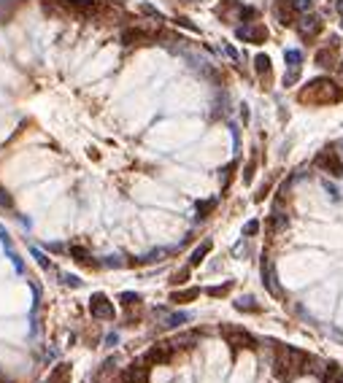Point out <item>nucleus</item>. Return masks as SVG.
<instances>
[{
	"label": "nucleus",
	"mask_w": 343,
	"mask_h": 383,
	"mask_svg": "<svg viewBox=\"0 0 343 383\" xmlns=\"http://www.w3.org/2000/svg\"><path fill=\"white\" fill-rule=\"evenodd\" d=\"M308 353H303L300 348L292 346H276V359H273V372L279 380H292L298 372H303L306 367Z\"/></svg>",
	"instance_id": "f257e3e1"
},
{
	"label": "nucleus",
	"mask_w": 343,
	"mask_h": 383,
	"mask_svg": "<svg viewBox=\"0 0 343 383\" xmlns=\"http://www.w3.org/2000/svg\"><path fill=\"white\" fill-rule=\"evenodd\" d=\"M176 25H181V27H187V30H192V33L197 30V27H195L192 22H189V19H187V16H176Z\"/></svg>",
	"instance_id": "72a5a7b5"
},
{
	"label": "nucleus",
	"mask_w": 343,
	"mask_h": 383,
	"mask_svg": "<svg viewBox=\"0 0 343 383\" xmlns=\"http://www.w3.org/2000/svg\"><path fill=\"white\" fill-rule=\"evenodd\" d=\"M322 16H316V14H303L300 19H298V33L303 35V38H313V35H319V30H322Z\"/></svg>",
	"instance_id": "6e6552de"
},
{
	"label": "nucleus",
	"mask_w": 343,
	"mask_h": 383,
	"mask_svg": "<svg viewBox=\"0 0 343 383\" xmlns=\"http://www.w3.org/2000/svg\"><path fill=\"white\" fill-rule=\"evenodd\" d=\"M254 68H257L260 76H268L270 73V57L268 54H257L254 57Z\"/></svg>",
	"instance_id": "4be33fe9"
},
{
	"label": "nucleus",
	"mask_w": 343,
	"mask_h": 383,
	"mask_svg": "<svg viewBox=\"0 0 343 383\" xmlns=\"http://www.w3.org/2000/svg\"><path fill=\"white\" fill-rule=\"evenodd\" d=\"M338 70H340V73H343V60H340V65H338Z\"/></svg>",
	"instance_id": "58836bf2"
},
{
	"label": "nucleus",
	"mask_w": 343,
	"mask_h": 383,
	"mask_svg": "<svg viewBox=\"0 0 343 383\" xmlns=\"http://www.w3.org/2000/svg\"><path fill=\"white\" fill-rule=\"evenodd\" d=\"M214 208H216V200H214V197H211V200H203V203H197V219H205Z\"/></svg>",
	"instance_id": "b1692460"
},
{
	"label": "nucleus",
	"mask_w": 343,
	"mask_h": 383,
	"mask_svg": "<svg viewBox=\"0 0 343 383\" xmlns=\"http://www.w3.org/2000/svg\"><path fill=\"white\" fill-rule=\"evenodd\" d=\"M184 321H189V316H187V313H173V316H168L165 327H168V329H173V327H181Z\"/></svg>",
	"instance_id": "a878e982"
},
{
	"label": "nucleus",
	"mask_w": 343,
	"mask_h": 383,
	"mask_svg": "<svg viewBox=\"0 0 343 383\" xmlns=\"http://www.w3.org/2000/svg\"><path fill=\"white\" fill-rule=\"evenodd\" d=\"M68 254L73 256V262H79L84 267H100L98 262L92 259V254L87 251V248H81V246H68Z\"/></svg>",
	"instance_id": "4468645a"
},
{
	"label": "nucleus",
	"mask_w": 343,
	"mask_h": 383,
	"mask_svg": "<svg viewBox=\"0 0 343 383\" xmlns=\"http://www.w3.org/2000/svg\"><path fill=\"white\" fill-rule=\"evenodd\" d=\"M316 65H322V68H335V54H332V49L316 52Z\"/></svg>",
	"instance_id": "412c9836"
},
{
	"label": "nucleus",
	"mask_w": 343,
	"mask_h": 383,
	"mask_svg": "<svg viewBox=\"0 0 343 383\" xmlns=\"http://www.w3.org/2000/svg\"><path fill=\"white\" fill-rule=\"evenodd\" d=\"M62 283H65V286H73V289H79V286H81V281L73 278V275H62Z\"/></svg>",
	"instance_id": "f704fd0d"
},
{
	"label": "nucleus",
	"mask_w": 343,
	"mask_h": 383,
	"mask_svg": "<svg viewBox=\"0 0 343 383\" xmlns=\"http://www.w3.org/2000/svg\"><path fill=\"white\" fill-rule=\"evenodd\" d=\"M149 365H146V362L144 359H141V362H132V365L125 370V372H122V375H125L130 383H149Z\"/></svg>",
	"instance_id": "9d476101"
},
{
	"label": "nucleus",
	"mask_w": 343,
	"mask_h": 383,
	"mask_svg": "<svg viewBox=\"0 0 343 383\" xmlns=\"http://www.w3.org/2000/svg\"><path fill=\"white\" fill-rule=\"evenodd\" d=\"M141 14H146V16H151V19H157V22L163 19V14H159L154 6H149V3H141Z\"/></svg>",
	"instance_id": "c85d7f7f"
},
{
	"label": "nucleus",
	"mask_w": 343,
	"mask_h": 383,
	"mask_svg": "<svg viewBox=\"0 0 343 383\" xmlns=\"http://www.w3.org/2000/svg\"><path fill=\"white\" fill-rule=\"evenodd\" d=\"M313 165H316L319 170H325V173H330V176H335V178L343 176V162H340V154H338L335 149L319 151L316 159H313Z\"/></svg>",
	"instance_id": "39448f33"
},
{
	"label": "nucleus",
	"mask_w": 343,
	"mask_h": 383,
	"mask_svg": "<svg viewBox=\"0 0 343 383\" xmlns=\"http://www.w3.org/2000/svg\"><path fill=\"white\" fill-rule=\"evenodd\" d=\"M0 383H11V380H8L6 375H0Z\"/></svg>",
	"instance_id": "4c0bfd02"
},
{
	"label": "nucleus",
	"mask_w": 343,
	"mask_h": 383,
	"mask_svg": "<svg viewBox=\"0 0 343 383\" xmlns=\"http://www.w3.org/2000/svg\"><path fill=\"white\" fill-rule=\"evenodd\" d=\"M340 98V89L330 79H313L306 89L300 92V100L306 103H335Z\"/></svg>",
	"instance_id": "f03ea898"
},
{
	"label": "nucleus",
	"mask_w": 343,
	"mask_h": 383,
	"mask_svg": "<svg viewBox=\"0 0 343 383\" xmlns=\"http://www.w3.org/2000/svg\"><path fill=\"white\" fill-rule=\"evenodd\" d=\"M117 356H108V359H103L100 362V367H98V372L92 375V383H100V380H108L111 378V372L117 370Z\"/></svg>",
	"instance_id": "2eb2a0df"
},
{
	"label": "nucleus",
	"mask_w": 343,
	"mask_h": 383,
	"mask_svg": "<svg viewBox=\"0 0 343 383\" xmlns=\"http://www.w3.org/2000/svg\"><path fill=\"white\" fill-rule=\"evenodd\" d=\"M273 14H276V19H279L281 25H292L294 22V8H292L289 0H276Z\"/></svg>",
	"instance_id": "ddd939ff"
},
{
	"label": "nucleus",
	"mask_w": 343,
	"mask_h": 383,
	"mask_svg": "<svg viewBox=\"0 0 343 383\" xmlns=\"http://www.w3.org/2000/svg\"><path fill=\"white\" fill-rule=\"evenodd\" d=\"M211 248H214V243H211V241H203V243H200V246L195 248V251H192V256H189V267H197V265L203 262L208 254H211Z\"/></svg>",
	"instance_id": "f3484780"
},
{
	"label": "nucleus",
	"mask_w": 343,
	"mask_h": 383,
	"mask_svg": "<svg viewBox=\"0 0 343 383\" xmlns=\"http://www.w3.org/2000/svg\"><path fill=\"white\" fill-rule=\"evenodd\" d=\"M335 8H338V11L343 14V0H338V3H335Z\"/></svg>",
	"instance_id": "c9c22d12"
},
{
	"label": "nucleus",
	"mask_w": 343,
	"mask_h": 383,
	"mask_svg": "<svg viewBox=\"0 0 343 383\" xmlns=\"http://www.w3.org/2000/svg\"><path fill=\"white\" fill-rule=\"evenodd\" d=\"M222 338L230 343V348H235V351H241V348H257V338L251 332H246L243 327H230V324H224L222 329Z\"/></svg>",
	"instance_id": "7ed1b4c3"
},
{
	"label": "nucleus",
	"mask_w": 343,
	"mask_h": 383,
	"mask_svg": "<svg viewBox=\"0 0 343 383\" xmlns=\"http://www.w3.org/2000/svg\"><path fill=\"white\" fill-rule=\"evenodd\" d=\"M262 283H265V289H268L270 294L279 297L281 294V286H279V278H276V270H273V262L265 256L262 259Z\"/></svg>",
	"instance_id": "9b49d317"
},
{
	"label": "nucleus",
	"mask_w": 343,
	"mask_h": 383,
	"mask_svg": "<svg viewBox=\"0 0 343 383\" xmlns=\"http://www.w3.org/2000/svg\"><path fill=\"white\" fill-rule=\"evenodd\" d=\"M340 27H343V22H340Z\"/></svg>",
	"instance_id": "ea45409f"
},
{
	"label": "nucleus",
	"mask_w": 343,
	"mask_h": 383,
	"mask_svg": "<svg viewBox=\"0 0 343 383\" xmlns=\"http://www.w3.org/2000/svg\"><path fill=\"white\" fill-rule=\"evenodd\" d=\"M200 297V289H181V292H173L170 294V302L173 305H187V302H192Z\"/></svg>",
	"instance_id": "a211bd4d"
},
{
	"label": "nucleus",
	"mask_w": 343,
	"mask_h": 383,
	"mask_svg": "<svg viewBox=\"0 0 343 383\" xmlns=\"http://www.w3.org/2000/svg\"><path fill=\"white\" fill-rule=\"evenodd\" d=\"M257 229H260V222H257V219H251V222H246L243 235H246V237H251V235H257Z\"/></svg>",
	"instance_id": "2f4dec72"
},
{
	"label": "nucleus",
	"mask_w": 343,
	"mask_h": 383,
	"mask_svg": "<svg viewBox=\"0 0 343 383\" xmlns=\"http://www.w3.org/2000/svg\"><path fill=\"white\" fill-rule=\"evenodd\" d=\"M33 256H35V259H38V265H41L43 270H54V265H52L49 259H46V256H43L41 251H38V248H35V251H33Z\"/></svg>",
	"instance_id": "7c9ffc66"
},
{
	"label": "nucleus",
	"mask_w": 343,
	"mask_h": 383,
	"mask_svg": "<svg viewBox=\"0 0 343 383\" xmlns=\"http://www.w3.org/2000/svg\"><path fill=\"white\" fill-rule=\"evenodd\" d=\"M119 302L125 305V308H132V305L138 308V305L144 302V297H141L138 292H122V294H119Z\"/></svg>",
	"instance_id": "aec40b11"
},
{
	"label": "nucleus",
	"mask_w": 343,
	"mask_h": 383,
	"mask_svg": "<svg viewBox=\"0 0 343 383\" xmlns=\"http://www.w3.org/2000/svg\"><path fill=\"white\" fill-rule=\"evenodd\" d=\"M251 176H254V159L246 165V170H243V184H251Z\"/></svg>",
	"instance_id": "473e14b6"
},
{
	"label": "nucleus",
	"mask_w": 343,
	"mask_h": 383,
	"mask_svg": "<svg viewBox=\"0 0 343 383\" xmlns=\"http://www.w3.org/2000/svg\"><path fill=\"white\" fill-rule=\"evenodd\" d=\"M300 60H303L300 52H287V65H289V68H298L300 70Z\"/></svg>",
	"instance_id": "c756f323"
},
{
	"label": "nucleus",
	"mask_w": 343,
	"mask_h": 383,
	"mask_svg": "<svg viewBox=\"0 0 343 383\" xmlns=\"http://www.w3.org/2000/svg\"><path fill=\"white\" fill-rule=\"evenodd\" d=\"M233 292V281H227L222 286H208L205 294H211V297H224V294H230Z\"/></svg>",
	"instance_id": "5701e85b"
},
{
	"label": "nucleus",
	"mask_w": 343,
	"mask_h": 383,
	"mask_svg": "<svg viewBox=\"0 0 343 383\" xmlns=\"http://www.w3.org/2000/svg\"><path fill=\"white\" fill-rule=\"evenodd\" d=\"M294 11H300V14H308L311 11V0H289Z\"/></svg>",
	"instance_id": "cd10ccee"
},
{
	"label": "nucleus",
	"mask_w": 343,
	"mask_h": 383,
	"mask_svg": "<svg viewBox=\"0 0 343 383\" xmlns=\"http://www.w3.org/2000/svg\"><path fill=\"white\" fill-rule=\"evenodd\" d=\"M89 313H92V319H98V321H111L113 316H117V308H113V302L103 292H95L89 297Z\"/></svg>",
	"instance_id": "20e7f679"
},
{
	"label": "nucleus",
	"mask_w": 343,
	"mask_h": 383,
	"mask_svg": "<svg viewBox=\"0 0 343 383\" xmlns=\"http://www.w3.org/2000/svg\"><path fill=\"white\" fill-rule=\"evenodd\" d=\"M189 270H192V267H181V270L178 273H173V278H170V283H173V286H181V283H187L189 281Z\"/></svg>",
	"instance_id": "393cba45"
},
{
	"label": "nucleus",
	"mask_w": 343,
	"mask_h": 383,
	"mask_svg": "<svg viewBox=\"0 0 343 383\" xmlns=\"http://www.w3.org/2000/svg\"><path fill=\"white\" fill-rule=\"evenodd\" d=\"M300 79V70L298 68H289L287 76H284V87H294V81Z\"/></svg>",
	"instance_id": "bb28decb"
},
{
	"label": "nucleus",
	"mask_w": 343,
	"mask_h": 383,
	"mask_svg": "<svg viewBox=\"0 0 343 383\" xmlns=\"http://www.w3.org/2000/svg\"><path fill=\"white\" fill-rule=\"evenodd\" d=\"M340 146H343V143H340Z\"/></svg>",
	"instance_id": "a19ab883"
},
{
	"label": "nucleus",
	"mask_w": 343,
	"mask_h": 383,
	"mask_svg": "<svg viewBox=\"0 0 343 383\" xmlns=\"http://www.w3.org/2000/svg\"><path fill=\"white\" fill-rule=\"evenodd\" d=\"M335 383H343V370L338 372V378H335Z\"/></svg>",
	"instance_id": "e433bc0d"
},
{
	"label": "nucleus",
	"mask_w": 343,
	"mask_h": 383,
	"mask_svg": "<svg viewBox=\"0 0 343 383\" xmlns=\"http://www.w3.org/2000/svg\"><path fill=\"white\" fill-rule=\"evenodd\" d=\"M235 310H241V313H260V305H257L254 297H241V300H235Z\"/></svg>",
	"instance_id": "6ab92c4d"
},
{
	"label": "nucleus",
	"mask_w": 343,
	"mask_h": 383,
	"mask_svg": "<svg viewBox=\"0 0 343 383\" xmlns=\"http://www.w3.org/2000/svg\"><path fill=\"white\" fill-rule=\"evenodd\" d=\"M157 35L149 33V30H141V27H127L122 30V43L125 46H146V43H154Z\"/></svg>",
	"instance_id": "0eeeda50"
},
{
	"label": "nucleus",
	"mask_w": 343,
	"mask_h": 383,
	"mask_svg": "<svg viewBox=\"0 0 343 383\" xmlns=\"http://www.w3.org/2000/svg\"><path fill=\"white\" fill-rule=\"evenodd\" d=\"M197 340H200V332H195V329H192V332H184V334H176V338H173V340H170V346H173L176 351H178V348H192V346H195V343H197Z\"/></svg>",
	"instance_id": "dca6fc26"
},
{
	"label": "nucleus",
	"mask_w": 343,
	"mask_h": 383,
	"mask_svg": "<svg viewBox=\"0 0 343 383\" xmlns=\"http://www.w3.org/2000/svg\"><path fill=\"white\" fill-rule=\"evenodd\" d=\"M235 35L241 38V41H251V43H262L265 38H268V30L260 25H243V27H238Z\"/></svg>",
	"instance_id": "1a4fd4ad"
},
{
	"label": "nucleus",
	"mask_w": 343,
	"mask_h": 383,
	"mask_svg": "<svg viewBox=\"0 0 343 383\" xmlns=\"http://www.w3.org/2000/svg\"><path fill=\"white\" fill-rule=\"evenodd\" d=\"M71 375H73V365L60 362V365L49 372V378H46L43 383H71Z\"/></svg>",
	"instance_id": "f8f14e48"
},
{
	"label": "nucleus",
	"mask_w": 343,
	"mask_h": 383,
	"mask_svg": "<svg viewBox=\"0 0 343 383\" xmlns=\"http://www.w3.org/2000/svg\"><path fill=\"white\" fill-rule=\"evenodd\" d=\"M173 353H176V348L170 346V343H157V346H151L144 353V362H146L149 367H163V365H170Z\"/></svg>",
	"instance_id": "423d86ee"
}]
</instances>
